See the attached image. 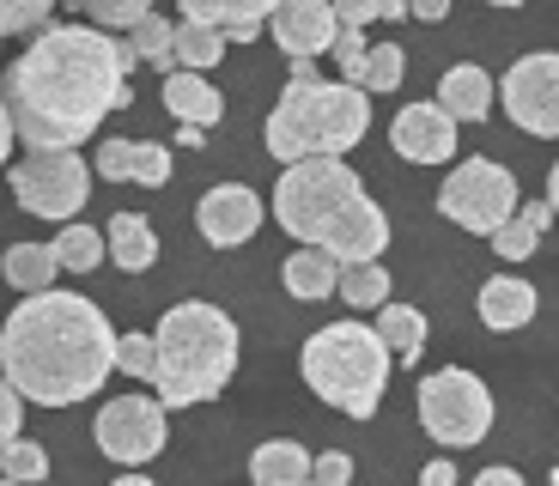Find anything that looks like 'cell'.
<instances>
[{
    "mask_svg": "<svg viewBox=\"0 0 559 486\" xmlns=\"http://www.w3.org/2000/svg\"><path fill=\"white\" fill-rule=\"evenodd\" d=\"M134 56L98 25H37L31 49L7 68L0 104L13 140L31 153L43 146H85L104 128V116L128 104Z\"/></svg>",
    "mask_w": 559,
    "mask_h": 486,
    "instance_id": "1",
    "label": "cell"
},
{
    "mask_svg": "<svg viewBox=\"0 0 559 486\" xmlns=\"http://www.w3.org/2000/svg\"><path fill=\"white\" fill-rule=\"evenodd\" d=\"M116 329L85 292H25L19 310L0 322V377L19 389V402L73 407L98 395L116 371Z\"/></svg>",
    "mask_w": 559,
    "mask_h": 486,
    "instance_id": "2",
    "label": "cell"
},
{
    "mask_svg": "<svg viewBox=\"0 0 559 486\" xmlns=\"http://www.w3.org/2000/svg\"><path fill=\"white\" fill-rule=\"evenodd\" d=\"M274 220L286 237H298L305 250L335 256L341 268L383 262V250H390V220L365 194L359 170L347 158H298V165L280 170Z\"/></svg>",
    "mask_w": 559,
    "mask_h": 486,
    "instance_id": "3",
    "label": "cell"
},
{
    "mask_svg": "<svg viewBox=\"0 0 559 486\" xmlns=\"http://www.w3.org/2000/svg\"><path fill=\"white\" fill-rule=\"evenodd\" d=\"M238 371V322L219 305H189L165 310L153 329V389L165 407H201L213 402Z\"/></svg>",
    "mask_w": 559,
    "mask_h": 486,
    "instance_id": "4",
    "label": "cell"
},
{
    "mask_svg": "<svg viewBox=\"0 0 559 486\" xmlns=\"http://www.w3.org/2000/svg\"><path fill=\"white\" fill-rule=\"evenodd\" d=\"M371 128V97L347 80H286L274 116H267V153L274 165H298V158H347Z\"/></svg>",
    "mask_w": 559,
    "mask_h": 486,
    "instance_id": "5",
    "label": "cell"
},
{
    "mask_svg": "<svg viewBox=\"0 0 559 486\" xmlns=\"http://www.w3.org/2000/svg\"><path fill=\"white\" fill-rule=\"evenodd\" d=\"M390 347L378 341V329L365 322H329L305 341L298 371H305L310 395H322L329 407H341L347 419H371L383 407L390 389Z\"/></svg>",
    "mask_w": 559,
    "mask_h": 486,
    "instance_id": "6",
    "label": "cell"
},
{
    "mask_svg": "<svg viewBox=\"0 0 559 486\" xmlns=\"http://www.w3.org/2000/svg\"><path fill=\"white\" fill-rule=\"evenodd\" d=\"M419 419L444 450H468V444H487L492 431V389L480 383L475 371L462 365H444V371L419 377Z\"/></svg>",
    "mask_w": 559,
    "mask_h": 486,
    "instance_id": "7",
    "label": "cell"
},
{
    "mask_svg": "<svg viewBox=\"0 0 559 486\" xmlns=\"http://www.w3.org/2000/svg\"><path fill=\"white\" fill-rule=\"evenodd\" d=\"M7 177H13L19 208L37 213V220H61V225H68L73 213L92 201V170H85V158L73 153V146H43V153H25Z\"/></svg>",
    "mask_w": 559,
    "mask_h": 486,
    "instance_id": "8",
    "label": "cell"
},
{
    "mask_svg": "<svg viewBox=\"0 0 559 486\" xmlns=\"http://www.w3.org/2000/svg\"><path fill=\"white\" fill-rule=\"evenodd\" d=\"M438 213H444L450 225H462V232L492 237L511 213H518V177L504 165H492V158H468V165H456L444 177Z\"/></svg>",
    "mask_w": 559,
    "mask_h": 486,
    "instance_id": "9",
    "label": "cell"
},
{
    "mask_svg": "<svg viewBox=\"0 0 559 486\" xmlns=\"http://www.w3.org/2000/svg\"><path fill=\"white\" fill-rule=\"evenodd\" d=\"M98 450L122 469H146V462L165 450V402L158 395H116V402L98 407V426H92Z\"/></svg>",
    "mask_w": 559,
    "mask_h": 486,
    "instance_id": "10",
    "label": "cell"
},
{
    "mask_svg": "<svg viewBox=\"0 0 559 486\" xmlns=\"http://www.w3.org/2000/svg\"><path fill=\"white\" fill-rule=\"evenodd\" d=\"M492 97L504 104V116L535 140H554L559 134V61L547 56H523L518 68L492 85Z\"/></svg>",
    "mask_w": 559,
    "mask_h": 486,
    "instance_id": "11",
    "label": "cell"
},
{
    "mask_svg": "<svg viewBox=\"0 0 559 486\" xmlns=\"http://www.w3.org/2000/svg\"><path fill=\"white\" fill-rule=\"evenodd\" d=\"M262 194L243 189V182H219V189L201 194V208H195V225L201 237H207L213 250H238V244H250L255 232H262Z\"/></svg>",
    "mask_w": 559,
    "mask_h": 486,
    "instance_id": "12",
    "label": "cell"
},
{
    "mask_svg": "<svg viewBox=\"0 0 559 486\" xmlns=\"http://www.w3.org/2000/svg\"><path fill=\"white\" fill-rule=\"evenodd\" d=\"M262 31L280 43V49H286V56L317 61V56H329V43H335L341 19H335V7H329V0H280L274 13L262 19Z\"/></svg>",
    "mask_w": 559,
    "mask_h": 486,
    "instance_id": "13",
    "label": "cell"
},
{
    "mask_svg": "<svg viewBox=\"0 0 559 486\" xmlns=\"http://www.w3.org/2000/svg\"><path fill=\"white\" fill-rule=\"evenodd\" d=\"M390 146L407 165H450L456 158V122L438 104H407L390 122Z\"/></svg>",
    "mask_w": 559,
    "mask_h": 486,
    "instance_id": "14",
    "label": "cell"
},
{
    "mask_svg": "<svg viewBox=\"0 0 559 486\" xmlns=\"http://www.w3.org/2000/svg\"><path fill=\"white\" fill-rule=\"evenodd\" d=\"M92 177H104V182H146V189H165V182H170V146H158V140H98Z\"/></svg>",
    "mask_w": 559,
    "mask_h": 486,
    "instance_id": "15",
    "label": "cell"
},
{
    "mask_svg": "<svg viewBox=\"0 0 559 486\" xmlns=\"http://www.w3.org/2000/svg\"><path fill=\"white\" fill-rule=\"evenodd\" d=\"M438 110L450 116V122H487L492 116V80L487 68H475V61H462V68H450L444 80H438V97H432Z\"/></svg>",
    "mask_w": 559,
    "mask_h": 486,
    "instance_id": "16",
    "label": "cell"
},
{
    "mask_svg": "<svg viewBox=\"0 0 559 486\" xmlns=\"http://www.w3.org/2000/svg\"><path fill=\"white\" fill-rule=\"evenodd\" d=\"M480 322L492 334H511V329H530L535 322V286L518 274H492L480 286Z\"/></svg>",
    "mask_w": 559,
    "mask_h": 486,
    "instance_id": "17",
    "label": "cell"
},
{
    "mask_svg": "<svg viewBox=\"0 0 559 486\" xmlns=\"http://www.w3.org/2000/svg\"><path fill=\"white\" fill-rule=\"evenodd\" d=\"M104 256H110L122 274H146L158 262V237H153V220H140V213H116L104 225Z\"/></svg>",
    "mask_w": 559,
    "mask_h": 486,
    "instance_id": "18",
    "label": "cell"
},
{
    "mask_svg": "<svg viewBox=\"0 0 559 486\" xmlns=\"http://www.w3.org/2000/svg\"><path fill=\"white\" fill-rule=\"evenodd\" d=\"M165 104L177 122H195V128H213L225 116V97L207 85V73H182V68L165 73Z\"/></svg>",
    "mask_w": 559,
    "mask_h": 486,
    "instance_id": "19",
    "label": "cell"
},
{
    "mask_svg": "<svg viewBox=\"0 0 559 486\" xmlns=\"http://www.w3.org/2000/svg\"><path fill=\"white\" fill-rule=\"evenodd\" d=\"M547 225H554V201H530V208H518L499 232H492V250H499L504 262H530V256L542 250Z\"/></svg>",
    "mask_w": 559,
    "mask_h": 486,
    "instance_id": "20",
    "label": "cell"
},
{
    "mask_svg": "<svg viewBox=\"0 0 559 486\" xmlns=\"http://www.w3.org/2000/svg\"><path fill=\"white\" fill-rule=\"evenodd\" d=\"M293 481H310V450L298 438H267L250 457V486H293Z\"/></svg>",
    "mask_w": 559,
    "mask_h": 486,
    "instance_id": "21",
    "label": "cell"
},
{
    "mask_svg": "<svg viewBox=\"0 0 559 486\" xmlns=\"http://www.w3.org/2000/svg\"><path fill=\"white\" fill-rule=\"evenodd\" d=\"M225 49H231V43H225L213 25H195V19H177V25H170V61H177L182 73H207V68H219Z\"/></svg>",
    "mask_w": 559,
    "mask_h": 486,
    "instance_id": "22",
    "label": "cell"
},
{
    "mask_svg": "<svg viewBox=\"0 0 559 486\" xmlns=\"http://www.w3.org/2000/svg\"><path fill=\"white\" fill-rule=\"evenodd\" d=\"M280 0H182V19H195V25H213L225 37V31H238V25H250V31H262V19L274 13Z\"/></svg>",
    "mask_w": 559,
    "mask_h": 486,
    "instance_id": "23",
    "label": "cell"
},
{
    "mask_svg": "<svg viewBox=\"0 0 559 486\" xmlns=\"http://www.w3.org/2000/svg\"><path fill=\"white\" fill-rule=\"evenodd\" d=\"M378 341L390 347V359L414 365L426 353V317L414 305H378Z\"/></svg>",
    "mask_w": 559,
    "mask_h": 486,
    "instance_id": "24",
    "label": "cell"
},
{
    "mask_svg": "<svg viewBox=\"0 0 559 486\" xmlns=\"http://www.w3.org/2000/svg\"><path fill=\"white\" fill-rule=\"evenodd\" d=\"M335 280H341L335 256H322V250H293V256H286V292L305 298V305H310V298H329Z\"/></svg>",
    "mask_w": 559,
    "mask_h": 486,
    "instance_id": "25",
    "label": "cell"
},
{
    "mask_svg": "<svg viewBox=\"0 0 559 486\" xmlns=\"http://www.w3.org/2000/svg\"><path fill=\"white\" fill-rule=\"evenodd\" d=\"M0 274L19 292H43V286H56L61 268H56V250H49V244H13L7 262H0Z\"/></svg>",
    "mask_w": 559,
    "mask_h": 486,
    "instance_id": "26",
    "label": "cell"
},
{
    "mask_svg": "<svg viewBox=\"0 0 559 486\" xmlns=\"http://www.w3.org/2000/svg\"><path fill=\"white\" fill-rule=\"evenodd\" d=\"M335 298H347L353 310L390 305V274H383V262H347L341 280H335Z\"/></svg>",
    "mask_w": 559,
    "mask_h": 486,
    "instance_id": "27",
    "label": "cell"
},
{
    "mask_svg": "<svg viewBox=\"0 0 559 486\" xmlns=\"http://www.w3.org/2000/svg\"><path fill=\"white\" fill-rule=\"evenodd\" d=\"M49 250H56V268H68V274H92V268L104 262V232H92V225H73V220H68Z\"/></svg>",
    "mask_w": 559,
    "mask_h": 486,
    "instance_id": "28",
    "label": "cell"
},
{
    "mask_svg": "<svg viewBox=\"0 0 559 486\" xmlns=\"http://www.w3.org/2000/svg\"><path fill=\"white\" fill-rule=\"evenodd\" d=\"M128 56H134V61H153L158 73H170V68H177V61H170V19L140 13L134 25H128Z\"/></svg>",
    "mask_w": 559,
    "mask_h": 486,
    "instance_id": "29",
    "label": "cell"
},
{
    "mask_svg": "<svg viewBox=\"0 0 559 486\" xmlns=\"http://www.w3.org/2000/svg\"><path fill=\"white\" fill-rule=\"evenodd\" d=\"M402 73H407L402 43H371V49H365V80H359V92H365V97L395 92V85H402Z\"/></svg>",
    "mask_w": 559,
    "mask_h": 486,
    "instance_id": "30",
    "label": "cell"
},
{
    "mask_svg": "<svg viewBox=\"0 0 559 486\" xmlns=\"http://www.w3.org/2000/svg\"><path fill=\"white\" fill-rule=\"evenodd\" d=\"M0 474L7 481H25V486H43L49 481V450L31 444V438H7L0 444Z\"/></svg>",
    "mask_w": 559,
    "mask_h": 486,
    "instance_id": "31",
    "label": "cell"
},
{
    "mask_svg": "<svg viewBox=\"0 0 559 486\" xmlns=\"http://www.w3.org/2000/svg\"><path fill=\"white\" fill-rule=\"evenodd\" d=\"M61 0H0V43L7 37H25V31H37L43 19L56 13Z\"/></svg>",
    "mask_w": 559,
    "mask_h": 486,
    "instance_id": "32",
    "label": "cell"
},
{
    "mask_svg": "<svg viewBox=\"0 0 559 486\" xmlns=\"http://www.w3.org/2000/svg\"><path fill=\"white\" fill-rule=\"evenodd\" d=\"M110 365H116V371H128L134 383H153V334H116Z\"/></svg>",
    "mask_w": 559,
    "mask_h": 486,
    "instance_id": "33",
    "label": "cell"
},
{
    "mask_svg": "<svg viewBox=\"0 0 559 486\" xmlns=\"http://www.w3.org/2000/svg\"><path fill=\"white\" fill-rule=\"evenodd\" d=\"M80 7L98 31H128L140 13H153V0H80Z\"/></svg>",
    "mask_w": 559,
    "mask_h": 486,
    "instance_id": "34",
    "label": "cell"
},
{
    "mask_svg": "<svg viewBox=\"0 0 559 486\" xmlns=\"http://www.w3.org/2000/svg\"><path fill=\"white\" fill-rule=\"evenodd\" d=\"M329 49H335V61H341V73H347V85H359V80H365V49H371V43H365V31H359V25H341Z\"/></svg>",
    "mask_w": 559,
    "mask_h": 486,
    "instance_id": "35",
    "label": "cell"
},
{
    "mask_svg": "<svg viewBox=\"0 0 559 486\" xmlns=\"http://www.w3.org/2000/svg\"><path fill=\"white\" fill-rule=\"evenodd\" d=\"M347 481H353L347 450H322V457H310V486H347Z\"/></svg>",
    "mask_w": 559,
    "mask_h": 486,
    "instance_id": "36",
    "label": "cell"
},
{
    "mask_svg": "<svg viewBox=\"0 0 559 486\" xmlns=\"http://www.w3.org/2000/svg\"><path fill=\"white\" fill-rule=\"evenodd\" d=\"M19 419H25V402H19V389L0 377V444H7V438H19Z\"/></svg>",
    "mask_w": 559,
    "mask_h": 486,
    "instance_id": "37",
    "label": "cell"
},
{
    "mask_svg": "<svg viewBox=\"0 0 559 486\" xmlns=\"http://www.w3.org/2000/svg\"><path fill=\"white\" fill-rule=\"evenodd\" d=\"M329 7H335V19H341V25H359V31L383 13V0H329Z\"/></svg>",
    "mask_w": 559,
    "mask_h": 486,
    "instance_id": "38",
    "label": "cell"
},
{
    "mask_svg": "<svg viewBox=\"0 0 559 486\" xmlns=\"http://www.w3.org/2000/svg\"><path fill=\"white\" fill-rule=\"evenodd\" d=\"M419 486H462V481H456V462H450V457L426 462V469H419Z\"/></svg>",
    "mask_w": 559,
    "mask_h": 486,
    "instance_id": "39",
    "label": "cell"
},
{
    "mask_svg": "<svg viewBox=\"0 0 559 486\" xmlns=\"http://www.w3.org/2000/svg\"><path fill=\"white\" fill-rule=\"evenodd\" d=\"M407 19H419V25H438V19H450V0H407Z\"/></svg>",
    "mask_w": 559,
    "mask_h": 486,
    "instance_id": "40",
    "label": "cell"
},
{
    "mask_svg": "<svg viewBox=\"0 0 559 486\" xmlns=\"http://www.w3.org/2000/svg\"><path fill=\"white\" fill-rule=\"evenodd\" d=\"M475 486H523V474L518 469H480Z\"/></svg>",
    "mask_w": 559,
    "mask_h": 486,
    "instance_id": "41",
    "label": "cell"
},
{
    "mask_svg": "<svg viewBox=\"0 0 559 486\" xmlns=\"http://www.w3.org/2000/svg\"><path fill=\"white\" fill-rule=\"evenodd\" d=\"M177 146H189V153H195V146H207V128H195V122H177Z\"/></svg>",
    "mask_w": 559,
    "mask_h": 486,
    "instance_id": "42",
    "label": "cell"
},
{
    "mask_svg": "<svg viewBox=\"0 0 559 486\" xmlns=\"http://www.w3.org/2000/svg\"><path fill=\"white\" fill-rule=\"evenodd\" d=\"M7 158H13V122H7V104H0V170H7Z\"/></svg>",
    "mask_w": 559,
    "mask_h": 486,
    "instance_id": "43",
    "label": "cell"
},
{
    "mask_svg": "<svg viewBox=\"0 0 559 486\" xmlns=\"http://www.w3.org/2000/svg\"><path fill=\"white\" fill-rule=\"evenodd\" d=\"M110 486H158V481H146V474H140V469H128L122 481H110Z\"/></svg>",
    "mask_w": 559,
    "mask_h": 486,
    "instance_id": "44",
    "label": "cell"
},
{
    "mask_svg": "<svg viewBox=\"0 0 559 486\" xmlns=\"http://www.w3.org/2000/svg\"><path fill=\"white\" fill-rule=\"evenodd\" d=\"M378 19H407V0H383V13Z\"/></svg>",
    "mask_w": 559,
    "mask_h": 486,
    "instance_id": "45",
    "label": "cell"
},
{
    "mask_svg": "<svg viewBox=\"0 0 559 486\" xmlns=\"http://www.w3.org/2000/svg\"><path fill=\"white\" fill-rule=\"evenodd\" d=\"M492 7H523V0H492Z\"/></svg>",
    "mask_w": 559,
    "mask_h": 486,
    "instance_id": "46",
    "label": "cell"
},
{
    "mask_svg": "<svg viewBox=\"0 0 559 486\" xmlns=\"http://www.w3.org/2000/svg\"><path fill=\"white\" fill-rule=\"evenodd\" d=\"M0 486H25V481H7V474H0Z\"/></svg>",
    "mask_w": 559,
    "mask_h": 486,
    "instance_id": "47",
    "label": "cell"
},
{
    "mask_svg": "<svg viewBox=\"0 0 559 486\" xmlns=\"http://www.w3.org/2000/svg\"><path fill=\"white\" fill-rule=\"evenodd\" d=\"M293 486H310V481H293Z\"/></svg>",
    "mask_w": 559,
    "mask_h": 486,
    "instance_id": "48",
    "label": "cell"
}]
</instances>
